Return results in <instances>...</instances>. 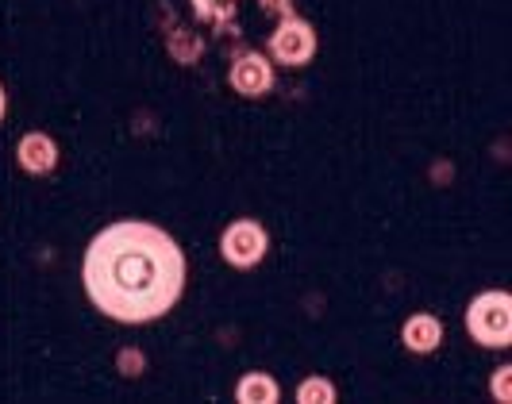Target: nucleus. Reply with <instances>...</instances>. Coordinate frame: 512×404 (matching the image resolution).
<instances>
[{
    "label": "nucleus",
    "mask_w": 512,
    "mask_h": 404,
    "mask_svg": "<svg viewBox=\"0 0 512 404\" xmlns=\"http://www.w3.org/2000/svg\"><path fill=\"white\" fill-rule=\"evenodd\" d=\"M189 262L170 231L147 220H116L101 228L81 258V285L93 308L116 324H154L174 312L185 293Z\"/></svg>",
    "instance_id": "1"
},
{
    "label": "nucleus",
    "mask_w": 512,
    "mask_h": 404,
    "mask_svg": "<svg viewBox=\"0 0 512 404\" xmlns=\"http://www.w3.org/2000/svg\"><path fill=\"white\" fill-rule=\"evenodd\" d=\"M116 366H120L124 378H139V374L147 370V354L135 351V347H124V351L116 354Z\"/></svg>",
    "instance_id": "12"
},
{
    "label": "nucleus",
    "mask_w": 512,
    "mask_h": 404,
    "mask_svg": "<svg viewBox=\"0 0 512 404\" xmlns=\"http://www.w3.org/2000/svg\"><path fill=\"white\" fill-rule=\"evenodd\" d=\"M266 51H270V62L274 66H285V70H301L308 66L316 51H320V39H316V27L312 20L305 16H282L278 27L270 31V43H266Z\"/></svg>",
    "instance_id": "3"
},
{
    "label": "nucleus",
    "mask_w": 512,
    "mask_h": 404,
    "mask_svg": "<svg viewBox=\"0 0 512 404\" xmlns=\"http://www.w3.org/2000/svg\"><path fill=\"white\" fill-rule=\"evenodd\" d=\"M266 254H270V231L251 216H239L220 231V258L231 270H255Z\"/></svg>",
    "instance_id": "4"
},
{
    "label": "nucleus",
    "mask_w": 512,
    "mask_h": 404,
    "mask_svg": "<svg viewBox=\"0 0 512 404\" xmlns=\"http://www.w3.org/2000/svg\"><path fill=\"white\" fill-rule=\"evenodd\" d=\"M466 331L478 347L509 351L512 347V297L505 289H486L466 304Z\"/></svg>",
    "instance_id": "2"
},
{
    "label": "nucleus",
    "mask_w": 512,
    "mask_h": 404,
    "mask_svg": "<svg viewBox=\"0 0 512 404\" xmlns=\"http://www.w3.org/2000/svg\"><path fill=\"white\" fill-rule=\"evenodd\" d=\"M489 393H493V401H497V404L512 401V366H497V370H493Z\"/></svg>",
    "instance_id": "13"
},
{
    "label": "nucleus",
    "mask_w": 512,
    "mask_h": 404,
    "mask_svg": "<svg viewBox=\"0 0 512 404\" xmlns=\"http://www.w3.org/2000/svg\"><path fill=\"white\" fill-rule=\"evenodd\" d=\"M297 401L301 404H335L339 401V389H335V381H328L324 374H312L297 385Z\"/></svg>",
    "instance_id": "10"
},
{
    "label": "nucleus",
    "mask_w": 512,
    "mask_h": 404,
    "mask_svg": "<svg viewBox=\"0 0 512 404\" xmlns=\"http://www.w3.org/2000/svg\"><path fill=\"white\" fill-rule=\"evenodd\" d=\"M166 51H170V58L181 62V66H193V62L205 54V39H201L197 31H189V27H174L170 39H166Z\"/></svg>",
    "instance_id": "9"
},
{
    "label": "nucleus",
    "mask_w": 512,
    "mask_h": 404,
    "mask_svg": "<svg viewBox=\"0 0 512 404\" xmlns=\"http://www.w3.org/2000/svg\"><path fill=\"white\" fill-rule=\"evenodd\" d=\"M401 343L409 354H436L443 347V320L432 312H412L401 324Z\"/></svg>",
    "instance_id": "7"
},
{
    "label": "nucleus",
    "mask_w": 512,
    "mask_h": 404,
    "mask_svg": "<svg viewBox=\"0 0 512 404\" xmlns=\"http://www.w3.org/2000/svg\"><path fill=\"white\" fill-rule=\"evenodd\" d=\"M258 8H262V12H270V16H278V20L297 12V4H293V0H258Z\"/></svg>",
    "instance_id": "14"
},
{
    "label": "nucleus",
    "mask_w": 512,
    "mask_h": 404,
    "mask_svg": "<svg viewBox=\"0 0 512 404\" xmlns=\"http://www.w3.org/2000/svg\"><path fill=\"white\" fill-rule=\"evenodd\" d=\"M274 81H278L274 77V62H270V54L262 51H243L228 66V85L239 97H247V101L266 97L274 89Z\"/></svg>",
    "instance_id": "5"
},
{
    "label": "nucleus",
    "mask_w": 512,
    "mask_h": 404,
    "mask_svg": "<svg viewBox=\"0 0 512 404\" xmlns=\"http://www.w3.org/2000/svg\"><path fill=\"white\" fill-rule=\"evenodd\" d=\"M235 401L239 404H278L282 401V385L270 378L266 370H251L235 381Z\"/></svg>",
    "instance_id": "8"
},
{
    "label": "nucleus",
    "mask_w": 512,
    "mask_h": 404,
    "mask_svg": "<svg viewBox=\"0 0 512 404\" xmlns=\"http://www.w3.org/2000/svg\"><path fill=\"white\" fill-rule=\"evenodd\" d=\"M4 112H8V93H4V85H0V124H4Z\"/></svg>",
    "instance_id": "15"
},
{
    "label": "nucleus",
    "mask_w": 512,
    "mask_h": 404,
    "mask_svg": "<svg viewBox=\"0 0 512 404\" xmlns=\"http://www.w3.org/2000/svg\"><path fill=\"white\" fill-rule=\"evenodd\" d=\"M58 158H62L58 139L47 135V131H27L24 139L16 143V166L31 177L54 174V170H58Z\"/></svg>",
    "instance_id": "6"
},
{
    "label": "nucleus",
    "mask_w": 512,
    "mask_h": 404,
    "mask_svg": "<svg viewBox=\"0 0 512 404\" xmlns=\"http://www.w3.org/2000/svg\"><path fill=\"white\" fill-rule=\"evenodd\" d=\"M235 12H239V0H193V16L205 24L224 27L235 20Z\"/></svg>",
    "instance_id": "11"
}]
</instances>
